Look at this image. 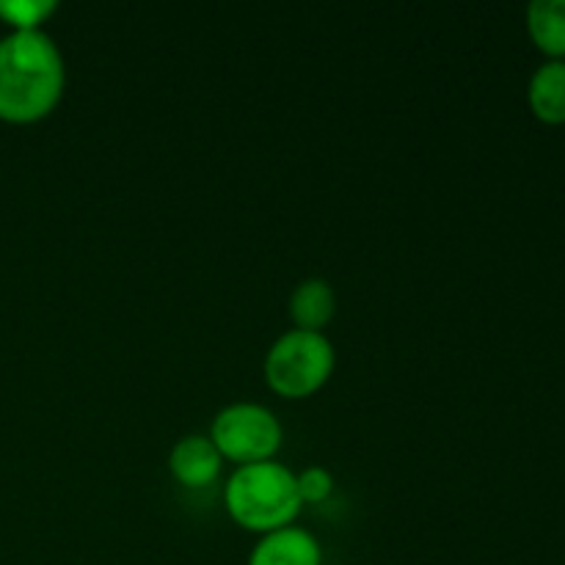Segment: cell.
<instances>
[{"instance_id":"1","label":"cell","mask_w":565,"mask_h":565,"mask_svg":"<svg viewBox=\"0 0 565 565\" xmlns=\"http://www.w3.org/2000/svg\"><path fill=\"white\" fill-rule=\"evenodd\" d=\"M66 66L44 31H11L0 39V119L31 125L64 97Z\"/></svg>"},{"instance_id":"2","label":"cell","mask_w":565,"mask_h":565,"mask_svg":"<svg viewBox=\"0 0 565 565\" xmlns=\"http://www.w3.org/2000/svg\"><path fill=\"white\" fill-rule=\"evenodd\" d=\"M224 508L237 527L268 535L290 527L301 513L296 472L279 461L237 467L224 486Z\"/></svg>"},{"instance_id":"3","label":"cell","mask_w":565,"mask_h":565,"mask_svg":"<svg viewBox=\"0 0 565 565\" xmlns=\"http://www.w3.org/2000/svg\"><path fill=\"white\" fill-rule=\"evenodd\" d=\"M334 345L320 331H285L265 356V381L276 395L303 401L329 384L334 373Z\"/></svg>"},{"instance_id":"4","label":"cell","mask_w":565,"mask_h":565,"mask_svg":"<svg viewBox=\"0 0 565 565\" xmlns=\"http://www.w3.org/2000/svg\"><path fill=\"white\" fill-rule=\"evenodd\" d=\"M210 439L224 461L248 467V463L276 461L285 430L270 408L259 403H232L215 414Z\"/></svg>"},{"instance_id":"5","label":"cell","mask_w":565,"mask_h":565,"mask_svg":"<svg viewBox=\"0 0 565 565\" xmlns=\"http://www.w3.org/2000/svg\"><path fill=\"white\" fill-rule=\"evenodd\" d=\"M246 565H323V550L309 530L290 524L259 535Z\"/></svg>"},{"instance_id":"6","label":"cell","mask_w":565,"mask_h":565,"mask_svg":"<svg viewBox=\"0 0 565 565\" xmlns=\"http://www.w3.org/2000/svg\"><path fill=\"white\" fill-rule=\"evenodd\" d=\"M224 458L210 436H182L169 456V472L185 489H207L218 480Z\"/></svg>"},{"instance_id":"7","label":"cell","mask_w":565,"mask_h":565,"mask_svg":"<svg viewBox=\"0 0 565 565\" xmlns=\"http://www.w3.org/2000/svg\"><path fill=\"white\" fill-rule=\"evenodd\" d=\"M337 292L326 279H303L290 296V318L296 329L320 331L334 320Z\"/></svg>"},{"instance_id":"8","label":"cell","mask_w":565,"mask_h":565,"mask_svg":"<svg viewBox=\"0 0 565 565\" xmlns=\"http://www.w3.org/2000/svg\"><path fill=\"white\" fill-rule=\"evenodd\" d=\"M530 110L544 125H565V61H546L530 77Z\"/></svg>"},{"instance_id":"9","label":"cell","mask_w":565,"mask_h":565,"mask_svg":"<svg viewBox=\"0 0 565 565\" xmlns=\"http://www.w3.org/2000/svg\"><path fill=\"white\" fill-rule=\"evenodd\" d=\"M527 33L552 61L565 58V0H533L527 9Z\"/></svg>"},{"instance_id":"10","label":"cell","mask_w":565,"mask_h":565,"mask_svg":"<svg viewBox=\"0 0 565 565\" xmlns=\"http://www.w3.org/2000/svg\"><path fill=\"white\" fill-rule=\"evenodd\" d=\"M55 11L53 0H0V17L14 31H42V22Z\"/></svg>"},{"instance_id":"11","label":"cell","mask_w":565,"mask_h":565,"mask_svg":"<svg viewBox=\"0 0 565 565\" xmlns=\"http://www.w3.org/2000/svg\"><path fill=\"white\" fill-rule=\"evenodd\" d=\"M298 483V497L307 505H318V502H326L334 491V478H331L329 469L323 467H307L303 472L296 475Z\"/></svg>"}]
</instances>
